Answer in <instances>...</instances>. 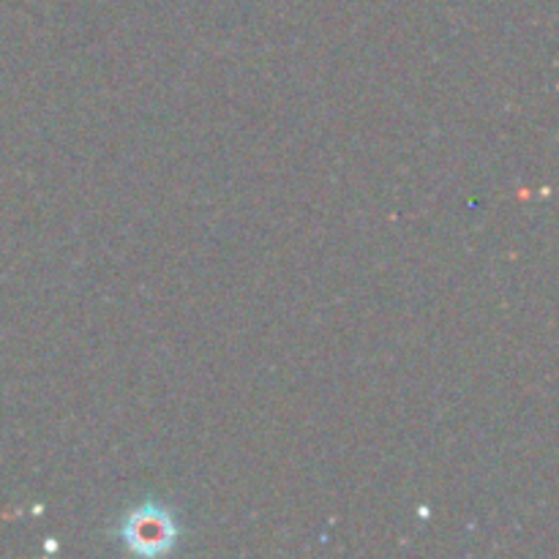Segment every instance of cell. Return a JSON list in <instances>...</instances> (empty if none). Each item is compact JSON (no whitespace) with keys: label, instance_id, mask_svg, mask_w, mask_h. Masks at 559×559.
<instances>
[{"label":"cell","instance_id":"cell-1","mask_svg":"<svg viewBox=\"0 0 559 559\" xmlns=\"http://www.w3.org/2000/svg\"><path fill=\"white\" fill-rule=\"evenodd\" d=\"M126 544L136 555H162L173 546L175 527L173 519L164 511H153V508H142V511L131 513L129 522L123 527Z\"/></svg>","mask_w":559,"mask_h":559}]
</instances>
